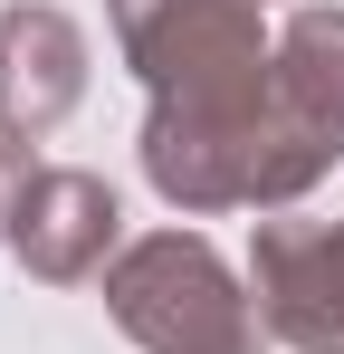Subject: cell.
I'll return each instance as SVG.
<instances>
[{
    "label": "cell",
    "mask_w": 344,
    "mask_h": 354,
    "mask_svg": "<svg viewBox=\"0 0 344 354\" xmlns=\"http://www.w3.org/2000/svg\"><path fill=\"white\" fill-rule=\"evenodd\" d=\"M278 115L325 182L344 163V0H296L278 19Z\"/></svg>",
    "instance_id": "8992f818"
},
{
    "label": "cell",
    "mask_w": 344,
    "mask_h": 354,
    "mask_svg": "<svg viewBox=\"0 0 344 354\" xmlns=\"http://www.w3.org/2000/svg\"><path fill=\"white\" fill-rule=\"evenodd\" d=\"M278 0H115V48L144 77V182L182 221L287 211L316 173L278 115Z\"/></svg>",
    "instance_id": "6da1fadb"
},
{
    "label": "cell",
    "mask_w": 344,
    "mask_h": 354,
    "mask_svg": "<svg viewBox=\"0 0 344 354\" xmlns=\"http://www.w3.org/2000/svg\"><path fill=\"white\" fill-rule=\"evenodd\" d=\"M29 182H39L29 144H19V134H0V249H10V230H19V201H29Z\"/></svg>",
    "instance_id": "52a82bcc"
},
{
    "label": "cell",
    "mask_w": 344,
    "mask_h": 354,
    "mask_svg": "<svg viewBox=\"0 0 344 354\" xmlns=\"http://www.w3.org/2000/svg\"><path fill=\"white\" fill-rule=\"evenodd\" d=\"M249 297L268 345L344 354V221H258L249 230Z\"/></svg>",
    "instance_id": "3957f363"
},
{
    "label": "cell",
    "mask_w": 344,
    "mask_h": 354,
    "mask_svg": "<svg viewBox=\"0 0 344 354\" xmlns=\"http://www.w3.org/2000/svg\"><path fill=\"white\" fill-rule=\"evenodd\" d=\"M106 316L144 354H258L268 316L201 230H144L106 268Z\"/></svg>",
    "instance_id": "7a4b0ae2"
},
{
    "label": "cell",
    "mask_w": 344,
    "mask_h": 354,
    "mask_svg": "<svg viewBox=\"0 0 344 354\" xmlns=\"http://www.w3.org/2000/svg\"><path fill=\"white\" fill-rule=\"evenodd\" d=\"M86 96V29L57 0H10L0 10V134L39 144L77 115Z\"/></svg>",
    "instance_id": "5b68a950"
},
{
    "label": "cell",
    "mask_w": 344,
    "mask_h": 354,
    "mask_svg": "<svg viewBox=\"0 0 344 354\" xmlns=\"http://www.w3.org/2000/svg\"><path fill=\"white\" fill-rule=\"evenodd\" d=\"M115 239H124V201H115L106 173L86 163H39L29 201H19V230H10V259L48 288H77V278H106Z\"/></svg>",
    "instance_id": "277c9868"
}]
</instances>
